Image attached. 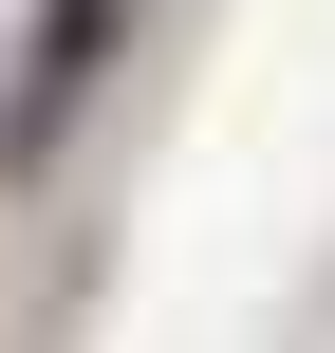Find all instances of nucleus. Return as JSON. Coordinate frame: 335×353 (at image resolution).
<instances>
[{
	"label": "nucleus",
	"instance_id": "f257e3e1",
	"mask_svg": "<svg viewBox=\"0 0 335 353\" xmlns=\"http://www.w3.org/2000/svg\"><path fill=\"white\" fill-rule=\"evenodd\" d=\"M131 19H149V0H37V37H19V74H0V168H56V149H75L93 74L131 56Z\"/></svg>",
	"mask_w": 335,
	"mask_h": 353
}]
</instances>
